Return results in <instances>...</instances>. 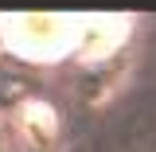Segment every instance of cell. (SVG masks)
<instances>
[{
  "instance_id": "6da1fadb",
  "label": "cell",
  "mask_w": 156,
  "mask_h": 152,
  "mask_svg": "<svg viewBox=\"0 0 156 152\" xmlns=\"http://www.w3.org/2000/svg\"><path fill=\"white\" fill-rule=\"evenodd\" d=\"M74 19L66 16H8L0 23V39L23 58H35V62H47V58H58L62 51H70L78 31Z\"/></svg>"
}]
</instances>
